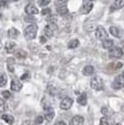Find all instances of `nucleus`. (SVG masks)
Returning a JSON list of instances; mask_svg holds the SVG:
<instances>
[{
    "mask_svg": "<svg viewBox=\"0 0 124 125\" xmlns=\"http://www.w3.org/2000/svg\"><path fill=\"white\" fill-rule=\"evenodd\" d=\"M14 54H15V56L17 57V59H25L26 57L25 51H23V49H17Z\"/></svg>",
    "mask_w": 124,
    "mask_h": 125,
    "instance_id": "obj_25",
    "label": "nucleus"
},
{
    "mask_svg": "<svg viewBox=\"0 0 124 125\" xmlns=\"http://www.w3.org/2000/svg\"><path fill=\"white\" fill-rule=\"evenodd\" d=\"M47 92H48V94L51 96H54V95H56L59 93V90H57L56 87H54L53 85H48L47 86Z\"/></svg>",
    "mask_w": 124,
    "mask_h": 125,
    "instance_id": "obj_23",
    "label": "nucleus"
},
{
    "mask_svg": "<svg viewBox=\"0 0 124 125\" xmlns=\"http://www.w3.org/2000/svg\"><path fill=\"white\" fill-rule=\"evenodd\" d=\"M6 110V102L4 99H0V113H4Z\"/></svg>",
    "mask_w": 124,
    "mask_h": 125,
    "instance_id": "obj_30",
    "label": "nucleus"
},
{
    "mask_svg": "<svg viewBox=\"0 0 124 125\" xmlns=\"http://www.w3.org/2000/svg\"><path fill=\"white\" fill-rule=\"evenodd\" d=\"M57 30V27L55 23H48L45 28H44V32H45L46 37H53L54 36V32Z\"/></svg>",
    "mask_w": 124,
    "mask_h": 125,
    "instance_id": "obj_4",
    "label": "nucleus"
},
{
    "mask_svg": "<svg viewBox=\"0 0 124 125\" xmlns=\"http://www.w3.org/2000/svg\"><path fill=\"white\" fill-rule=\"evenodd\" d=\"M41 107L44 110H48V109H53L52 108V102L48 101L47 98H43L41 99Z\"/></svg>",
    "mask_w": 124,
    "mask_h": 125,
    "instance_id": "obj_13",
    "label": "nucleus"
},
{
    "mask_svg": "<svg viewBox=\"0 0 124 125\" xmlns=\"http://www.w3.org/2000/svg\"><path fill=\"white\" fill-rule=\"evenodd\" d=\"M107 31L105 30V28L103 27H98L95 29V38L99 39V40H103V39L107 38Z\"/></svg>",
    "mask_w": 124,
    "mask_h": 125,
    "instance_id": "obj_7",
    "label": "nucleus"
},
{
    "mask_svg": "<svg viewBox=\"0 0 124 125\" xmlns=\"http://www.w3.org/2000/svg\"><path fill=\"white\" fill-rule=\"evenodd\" d=\"M74 104V101H72V99L71 98H64L61 100V102H60V108L61 109H63V110H68V109H70L71 108V106Z\"/></svg>",
    "mask_w": 124,
    "mask_h": 125,
    "instance_id": "obj_6",
    "label": "nucleus"
},
{
    "mask_svg": "<svg viewBox=\"0 0 124 125\" xmlns=\"http://www.w3.org/2000/svg\"><path fill=\"white\" fill-rule=\"evenodd\" d=\"M7 34H8V37H9V38L15 39V38H17V37L20 36V31L17 30V29H15V28H11V29L8 30Z\"/></svg>",
    "mask_w": 124,
    "mask_h": 125,
    "instance_id": "obj_14",
    "label": "nucleus"
},
{
    "mask_svg": "<svg viewBox=\"0 0 124 125\" xmlns=\"http://www.w3.org/2000/svg\"><path fill=\"white\" fill-rule=\"evenodd\" d=\"M37 32H38V27L36 24H30L29 27L25 28L24 30V37L29 40H32V39L36 38L37 36Z\"/></svg>",
    "mask_w": 124,
    "mask_h": 125,
    "instance_id": "obj_1",
    "label": "nucleus"
},
{
    "mask_svg": "<svg viewBox=\"0 0 124 125\" xmlns=\"http://www.w3.org/2000/svg\"><path fill=\"white\" fill-rule=\"evenodd\" d=\"M92 8H93V4H92L91 1H85V2L83 4L82 8H80V13H82V14H89V13L92 10Z\"/></svg>",
    "mask_w": 124,
    "mask_h": 125,
    "instance_id": "obj_9",
    "label": "nucleus"
},
{
    "mask_svg": "<svg viewBox=\"0 0 124 125\" xmlns=\"http://www.w3.org/2000/svg\"><path fill=\"white\" fill-rule=\"evenodd\" d=\"M1 19H2V15H1V14H0V20H1Z\"/></svg>",
    "mask_w": 124,
    "mask_h": 125,
    "instance_id": "obj_46",
    "label": "nucleus"
},
{
    "mask_svg": "<svg viewBox=\"0 0 124 125\" xmlns=\"http://www.w3.org/2000/svg\"><path fill=\"white\" fill-rule=\"evenodd\" d=\"M87 1H91V2H92V1H95V0H87Z\"/></svg>",
    "mask_w": 124,
    "mask_h": 125,
    "instance_id": "obj_45",
    "label": "nucleus"
},
{
    "mask_svg": "<svg viewBox=\"0 0 124 125\" xmlns=\"http://www.w3.org/2000/svg\"><path fill=\"white\" fill-rule=\"evenodd\" d=\"M84 124V117L83 116H75V117L71 118V121H70V125H83Z\"/></svg>",
    "mask_w": 124,
    "mask_h": 125,
    "instance_id": "obj_11",
    "label": "nucleus"
},
{
    "mask_svg": "<svg viewBox=\"0 0 124 125\" xmlns=\"http://www.w3.org/2000/svg\"><path fill=\"white\" fill-rule=\"evenodd\" d=\"M25 13L28 14V15H37L38 13H39V10H38V8L34 6V4H29L25 6Z\"/></svg>",
    "mask_w": 124,
    "mask_h": 125,
    "instance_id": "obj_8",
    "label": "nucleus"
},
{
    "mask_svg": "<svg viewBox=\"0 0 124 125\" xmlns=\"http://www.w3.org/2000/svg\"><path fill=\"white\" fill-rule=\"evenodd\" d=\"M123 56V49L121 47H110L109 48V57L112 59H120Z\"/></svg>",
    "mask_w": 124,
    "mask_h": 125,
    "instance_id": "obj_3",
    "label": "nucleus"
},
{
    "mask_svg": "<svg viewBox=\"0 0 124 125\" xmlns=\"http://www.w3.org/2000/svg\"><path fill=\"white\" fill-rule=\"evenodd\" d=\"M26 22H30V23H34L36 22V19H34L32 15H29V16H25V19H24Z\"/></svg>",
    "mask_w": 124,
    "mask_h": 125,
    "instance_id": "obj_32",
    "label": "nucleus"
},
{
    "mask_svg": "<svg viewBox=\"0 0 124 125\" xmlns=\"http://www.w3.org/2000/svg\"><path fill=\"white\" fill-rule=\"evenodd\" d=\"M124 86V78L123 75H120L117 76L113 82V88L114 90H122Z\"/></svg>",
    "mask_w": 124,
    "mask_h": 125,
    "instance_id": "obj_5",
    "label": "nucleus"
},
{
    "mask_svg": "<svg viewBox=\"0 0 124 125\" xmlns=\"http://www.w3.org/2000/svg\"><path fill=\"white\" fill-rule=\"evenodd\" d=\"M0 48H1V45H0Z\"/></svg>",
    "mask_w": 124,
    "mask_h": 125,
    "instance_id": "obj_48",
    "label": "nucleus"
},
{
    "mask_svg": "<svg viewBox=\"0 0 124 125\" xmlns=\"http://www.w3.org/2000/svg\"><path fill=\"white\" fill-rule=\"evenodd\" d=\"M57 14L61 16H64L68 14V7L66 5H61V6H57Z\"/></svg>",
    "mask_w": 124,
    "mask_h": 125,
    "instance_id": "obj_18",
    "label": "nucleus"
},
{
    "mask_svg": "<svg viewBox=\"0 0 124 125\" xmlns=\"http://www.w3.org/2000/svg\"><path fill=\"white\" fill-rule=\"evenodd\" d=\"M40 13H41V15H44V16H47V15H49V14L52 13V10H51L49 8H45V7H44V9H43V10H41Z\"/></svg>",
    "mask_w": 124,
    "mask_h": 125,
    "instance_id": "obj_31",
    "label": "nucleus"
},
{
    "mask_svg": "<svg viewBox=\"0 0 124 125\" xmlns=\"http://www.w3.org/2000/svg\"><path fill=\"white\" fill-rule=\"evenodd\" d=\"M77 102L80 104V106H86L87 103V96H86V93H82L77 98Z\"/></svg>",
    "mask_w": 124,
    "mask_h": 125,
    "instance_id": "obj_17",
    "label": "nucleus"
},
{
    "mask_svg": "<svg viewBox=\"0 0 124 125\" xmlns=\"http://www.w3.org/2000/svg\"><path fill=\"white\" fill-rule=\"evenodd\" d=\"M68 0H55V4L56 6H61V5H66Z\"/></svg>",
    "mask_w": 124,
    "mask_h": 125,
    "instance_id": "obj_37",
    "label": "nucleus"
},
{
    "mask_svg": "<svg viewBox=\"0 0 124 125\" xmlns=\"http://www.w3.org/2000/svg\"><path fill=\"white\" fill-rule=\"evenodd\" d=\"M109 32H110V34H113L114 37H121V34H122V32H121V30L118 29V28L116 27H110L109 28Z\"/></svg>",
    "mask_w": 124,
    "mask_h": 125,
    "instance_id": "obj_20",
    "label": "nucleus"
},
{
    "mask_svg": "<svg viewBox=\"0 0 124 125\" xmlns=\"http://www.w3.org/2000/svg\"><path fill=\"white\" fill-rule=\"evenodd\" d=\"M2 96L5 99H11V93L9 91H4L2 92Z\"/></svg>",
    "mask_w": 124,
    "mask_h": 125,
    "instance_id": "obj_35",
    "label": "nucleus"
},
{
    "mask_svg": "<svg viewBox=\"0 0 124 125\" xmlns=\"http://www.w3.org/2000/svg\"><path fill=\"white\" fill-rule=\"evenodd\" d=\"M79 46V40L78 39H72L70 42H68V48L70 49H74V48H77Z\"/></svg>",
    "mask_w": 124,
    "mask_h": 125,
    "instance_id": "obj_24",
    "label": "nucleus"
},
{
    "mask_svg": "<svg viewBox=\"0 0 124 125\" xmlns=\"http://www.w3.org/2000/svg\"><path fill=\"white\" fill-rule=\"evenodd\" d=\"M1 119H2V121H5L7 124H9V125H11L13 123H14V117H13L11 115H8V114L1 115Z\"/></svg>",
    "mask_w": 124,
    "mask_h": 125,
    "instance_id": "obj_19",
    "label": "nucleus"
},
{
    "mask_svg": "<svg viewBox=\"0 0 124 125\" xmlns=\"http://www.w3.org/2000/svg\"><path fill=\"white\" fill-rule=\"evenodd\" d=\"M113 125H123L122 123H115V124H113Z\"/></svg>",
    "mask_w": 124,
    "mask_h": 125,
    "instance_id": "obj_44",
    "label": "nucleus"
},
{
    "mask_svg": "<svg viewBox=\"0 0 124 125\" xmlns=\"http://www.w3.org/2000/svg\"><path fill=\"white\" fill-rule=\"evenodd\" d=\"M39 42H40V44H45V42H47V38H46L45 36H41L40 39H39Z\"/></svg>",
    "mask_w": 124,
    "mask_h": 125,
    "instance_id": "obj_40",
    "label": "nucleus"
},
{
    "mask_svg": "<svg viewBox=\"0 0 124 125\" xmlns=\"http://www.w3.org/2000/svg\"><path fill=\"white\" fill-rule=\"evenodd\" d=\"M30 73L29 72H26V73H23L22 76H21V80H29L30 79Z\"/></svg>",
    "mask_w": 124,
    "mask_h": 125,
    "instance_id": "obj_34",
    "label": "nucleus"
},
{
    "mask_svg": "<svg viewBox=\"0 0 124 125\" xmlns=\"http://www.w3.org/2000/svg\"><path fill=\"white\" fill-rule=\"evenodd\" d=\"M54 118V110L53 109H48L45 110V116H44V119L46 122H51Z\"/></svg>",
    "mask_w": 124,
    "mask_h": 125,
    "instance_id": "obj_16",
    "label": "nucleus"
},
{
    "mask_svg": "<svg viewBox=\"0 0 124 125\" xmlns=\"http://www.w3.org/2000/svg\"><path fill=\"white\" fill-rule=\"evenodd\" d=\"M13 1H19V0H13Z\"/></svg>",
    "mask_w": 124,
    "mask_h": 125,
    "instance_id": "obj_47",
    "label": "nucleus"
},
{
    "mask_svg": "<svg viewBox=\"0 0 124 125\" xmlns=\"http://www.w3.org/2000/svg\"><path fill=\"white\" fill-rule=\"evenodd\" d=\"M83 73H84L85 76H91V75H93L94 73L93 65H86L85 68L83 69Z\"/></svg>",
    "mask_w": 124,
    "mask_h": 125,
    "instance_id": "obj_21",
    "label": "nucleus"
},
{
    "mask_svg": "<svg viewBox=\"0 0 124 125\" xmlns=\"http://www.w3.org/2000/svg\"><path fill=\"white\" fill-rule=\"evenodd\" d=\"M48 23H56V17L55 16H49L48 20H47Z\"/></svg>",
    "mask_w": 124,
    "mask_h": 125,
    "instance_id": "obj_38",
    "label": "nucleus"
},
{
    "mask_svg": "<svg viewBox=\"0 0 124 125\" xmlns=\"http://www.w3.org/2000/svg\"><path fill=\"white\" fill-rule=\"evenodd\" d=\"M112 65H113L114 69H121L123 67V63H122V62H116V63H114V64H112Z\"/></svg>",
    "mask_w": 124,
    "mask_h": 125,
    "instance_id": "obj_36",
    "label": "nucleus"
},
{
    "mask_svg": "<svg viewBox=\"0 0 124 125\" xmlns=\"http://www.w3.org/2000/svg\"><path fill=\"white\" fill-rule=\"evenodd\" d=\"M54 125H67V124H66V122L64 121H57Z\"/></svg>",
    "mask_w": 124,
    "mask_h": 125,
    "instance_id": "obj_42",
    "label": "nucleus"
},
{
    "mask_svg": "<svg viewBox=\"0 0 124 125\" xmlns=\"http://www.w3.org/2000/svg\"><path fill=\"white\" fill-rule=\"evenodd\" d=\"M113 46H114V42L112 39H108V38L103 39V42H102V47L105 49H109L110 47H113Z\"/></svg>",
    "mask_w": 124,
    "mask_h": 125,
    "instance_id": "obj_22",
    "label": "nucleus"
},
{
    "mask_svg": "<svg viewBox=\"0 0 124 125\" xmlns=\"http://www.w3.org/2000/svg\"><path fill=\"white\" fill-rule=\"evenodd\" d=\"M7 84V77L5 73H0V87L5 86Z\"/></svg>",
    "mask_w": 124,
    "mask_h": 125,
    "instance_id": "obj_28",
    "label": "nucleus"
},
{
    "mask_svg": "<svg viewBox=\"0 0 124 125\" xmlns=\"http://www.w3.org/2000/svg\"><path fill=\"white\" fill-rule=\"evenodd\" d=\"M7 5H8V2L6 1V0H0V8L7 7Z\"/></svg>",
    "mask_w": 124,
    "mask_h": 125,
    "instance_id": "obj_39",
    "label": "nucleus"
},
{
    "mask_svg": "<svg viewBox=\"0 0 124 125\" xmlns=\"http://www.w3.org/2000/svg\"><path fill=\"white\" fill-rule=\"evenodd\" d=\"M43 122H44V117H43V116H38V117L36 118V121H34V124L39 125V124H41Z\"/></svg>",
    "mask_w": 124,
    "mask_h": 125,
    "instance_id": "obj_33",
    "label": "nucleus"
},
{
    "mask_svg": "<svg viewBox=\"0 0 124 125\" xmlns=\"http://www.w3.org/2000/svg\"><path fill=\"white\" fill-rule=\"evenodd\" d=\"M11 91H14V92H20L22 90V83H21V80L13 79L11 83Z\"/></svg>",
    "mask_w": 124,
    "mask_h": 125,
    "instance_id": "obj_10",
    "label": "nucleus"
},
{
    "mask_svg": "<svg viewBox=\"0 0 124 125\" xmlns=\"http://www.w3.org/2000/svg\"><path fill=\"white\" fill-rule=\"evenodd\" d=\"M122 7H123V0H115V1L113 2V5L110 6V11L121 9Z\"/></svg>",
    "mask_w": 124,
    "mask_h": 125,
    "instance_id": "obj_12",
    "label": "nucleus"
},
{
    "mask_svg": "<svg viewBox=\"0 0 124 125\" xmlns=\"http://www.w3.org/2000/svg\"><path fill=\"white\" fill-rule=\"evenodd\" d=\"M22 125H34V124L31 121H29V119H28V121H24V122H23Z\"/></svg>",
    "mask_w": 124,
    "mask_h": 125,
    "instance_id": "obj_41",
    "label": "nucleus"
},
{
    "mask_svg": "<svg viewBox=\"0 0 124 125\" xmlns=\"http://www.w3.org/2000/svg\"><path fill=\"white\" fill-rule=\"evenodd\" d=\"M7 69L11 72H14V59H8L7 60Z\"/></svg>",
    "mask_w": 124,
    "mask_h": 125,
    "instance_id": "obj_27",
    "label": "nucleus"
},
{
    "mask_svg": "<svg viewBox=\"0 0 124 125\" xmlns=\"http://www.w3.org/2000/svg\"><path fill=\"white\" fill-rule=\"evenodd\" d=\"M49 2H51V0H38V5L40 7H46L47 5H49Z\"/></svg>",
    "mask_w": 124,
    "mask_h": 125,
    "instance_id": "obj_29",
    "label": "nucleus"
},
{
    "mask_svg": "<svg viewBox=\"0 0 124 125\" xmlns=\"http://www.w3.org/2000/svg\"><path fill=\"white\" fill-rule=\"evenodd\" d=\"M100 125H113V122L110 118H108L107 116H103V117L100 119Z\"/></svg>",
    "mask_w": 124,
    "mask_h": 125,
    "instance_id": "obj_26",
    "label": "nucleus"
},
{
    "mask_svg": "<svg viewBox=\"0 0 124 125\" xmlns=\"http://www.w3.org/2000/svg\"><path fill=\"white\" fill-rule=\"evenodd\" d=\"M15 47H16V44L13 42H7L6 45H5V48H6V51L8 53H14L15 52Z\"/></svg>",
    "mask_w": 124,
    "mask_h": 125,
    "instance_id": "obj_15",
    "label": "nucleus"
},
{
    "mask_svg": "<svg viewBox=\"0 0 124 125\" xmlns=\"http://www.w3.org/2000/svg\"><path fill=\"white\" fill-rule=\"evenodd\" d=\"M103 86H105V84H103V80L102 78L100 77H93L92 79H91V87L95 90V91H102L103 90Z\"/></svg>",
    "mask_w": 124,
    "mask_h": 125,
    "instance_id": "obj_2",
    "label": "nucleus"
},
{
    "mask_svg": "<svg viewBox=\"0 0 124 125\" xmlns=\"http://www.w3.org/2000/svg\"><path fill=\"white\" fill-rule=\"evenodd\" d=\"M107 113H108V111H107V109H106V108H103V109H102V114L107 115Z\"/></svg>",
    "mask_w": 124,
    "mask_h": 125,
    "instance_id": "obj_43",
    "label": "nucleus"
}]
</instances>
